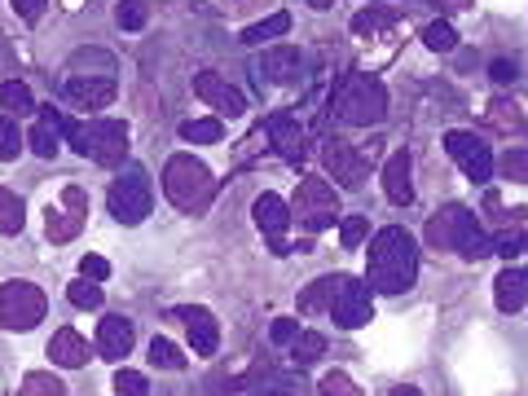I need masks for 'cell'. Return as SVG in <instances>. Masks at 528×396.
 I'll list each match as a JSON object with an SVG mask.
<instances>
[{
	"label": "cell",
	"instance_id": "6da1fadb",
	"mask_svg": "<svg viewBox=\"0 0 528 396\" xmlns=\"http://www.w3.org/2000/svg\"><path fill=\"white\" fill-rule=\"evenodd\" d=\"M418 278V242L405 229H379L370 238V260H366V286L374 295H405Z\"/></svg>",
	"mask_w": 528,
	"mask_h": 396
},
{
	"label": "cell",
	"instance_id": "7a4b0ae2",
	"mask_svg": "<svg viewBox=\"0 0 528 396\" xmlns=\"http://www.w3.org/2000/svg\"><path fill=\"white\" fill-rule=\"evenodd\" d=\"M383 115H388V88L379 84V75L348 71L330 93V119L348 128H374Z\"/></svg>",
	"mask_w": 528,
	"mask_h": 396
},
{
	"label": "cell",
	"instance_id": "3957f363",
	"mask_svg": "<svg viewBox=\"0 0 528 396\" xmlns=\"http://www.w3.org/2000/svg\"><path fill=\"white\" fill-rule=\"evenodd\" d=\"M163 194L172 198L176 212L198 216V212L212 207L216 176H212V168H207L203 159H194V154H172L168 168H163Z\"/></svg>",
	"mask_w": 528,
	"mask_h": 396
},
{
	"label": "cell",
	"instance_id": "277c9868",
	"mask_svg": "<svg viewBox=\"0 0 528 396\" xmlns=\"http://www.w3.org/2000/svg\"><path fill=\"white\" fill-rule=\"evenodd\" d=\"M62 137L75 146V154L102 163V168H119L128 154V124L124 119H62Z\"/></svg>",
	"mask_w": 528,
	"mask_h": 396
},
{
	"label": "cell",
	"instance_id": "5b68a950",
	"mask_svg": "<svg viewBox=\"0 0 528 396\" xmlns=\"http://www.w3.org/2000/svg\"><path fill=\"white\" fill-rule=\"evenodd\" d=\"M427 242H432L436 251H458V256H467V260L489 256V247H493V242L480 234V220L462 203L440 207V212L427 220Z\"/></svg>",
	"mask_w": 528,
	"mask_h": 396
},
{
	"label": "cell",
	"instance_id": "8992f818",
	"mask_svg": "<svg viewBox=\"0 0 528 396\" xmlns=\"http://www.w3.org/2000/svg\"><path fill=\"white\" fill-rule=\"evenodd\" d=\"M106 207H110V216H115L119 225H141V220L150 216V207H154V190H150L146 168L128 163V168L115 176V185H110Z\"/></svg>",
	"mask_w": 528,
	"mask_h": 396
},
{
	"label": "cell",
	"instance_id": "52a82bcc",
	"mask_svg": "<svg viewBox=\"0 0 528 396\" xmlns=\"http://www.w3.org/2000/svg\"><path fill=\"white\" fill-rule=\"evenodd\" d=\"M44 313H49V300H44V291L36 282H5L0 286V326L5 330H31L44 322Z\"/></svg>",
	"mask_w": 528,
	"mask_h": 396
},
{
	"label": "cell",
	"instance_id": "ba28073f",
	"mask_svg": "<svg viewBox=\"0 0 528 396\" xmlns=\"http://www.w3.org/2000/svg\"><path fill=\"white\" fill-rule=\"evenodd\" d=\"M295 212H300V225L308 234H322L339 220V190H330L322 176H304L300 194H295Z\"/></svg>",
	"mask_w": 528,
	"mask_h": 396
},
{
	"label": "cell",
	"instance_id": "9c48e42d",
	"mask_svg": "<svg viewBox=\"0 0 528 396\" xmlns=\"http://www.w3.org/2000/svg\"><path fill=\"white\" fill-rule=\"evenodd\" d=\"M445 150H449V159H454L476 185H489L493 150H489V141H484V137H476V132H467V128H449L445 132Z\"/></svg>",
	"mask_w": 528,
	"mask_h": 396
},
{
	"label": "cell",
	"instance_id": "30bf717a",
	"mask_svg": "<svg viewBox=\"0 0 528 396\" xmlns=\"http://www.w3.org/2000/svg\"><path fill=\"white\" fill-rule=\"evenodd\" d=\"M330 317H335L339 330H361L374 317L370 286L361 278H344V273H339V291H335V300H330Z\"/></svg>",
	"mask_w": 528,
	"mask_h": 396
},
{
	"label": "cell",
	"instance_id": "8fae6325",
	"mask_svg": "<svg viewBox=\"0 0 528 396\" xmlns=\"http://www.w3.org/2000/svg\"><path fill=\"white\" fill-rule=\"evenodd\" d=\"M84 220H88L84 190H80V185H66L62 207H49V212H44V234H49V242H71L84 229Z\"/></svg>",
	"mask_w": 528,
	"mask_h": 396
},
{
	"label": "cell",
	"instance_id": "7c38bea8",
	"mask_svg": "<svg viewBox=\"0 0 528 396\" xmlns=\"http://www.w3.org/2000/svg\"><path fill=\"white\" fill-rule=\"evenodd\" d=\"M119 84L115 75H66L62 80V97L71 102L75 110H106L110 102H115Z\"/></svg>",
	"mask_w": 528,
	"mask_h": 396
},
{
	"label": "cell",
	"instance_id": "4fadbf2b",
	"mask_svg": "<svg viewBox=\"0 0 528 396\" xmlns=\"http://www.w3.org/2000/svg\"><path fill=\"white\" fill-rule=\"evenodd\" d=\"M322 163H326V172L335 176L339 185H348V190H357V185L366 181V154H361L357 146H348L344 137H326L322 141Z\"/></svg>",
	"mask_w": 528,
	"mask_h": 396
},
{
	"label": "cell",
	"instance_id": "5bb4252c",
	"mask_svg": "<svg viewBox=\"0 0 528 396\" xmlns=\"http://www.w3.org/2000/svg\"><path fill=\"white\" fill-rule=\"evenodd\" d=\"M251 216H256L264 242H269L278 256H286V251H291V247H286V229H291V207H286V198L260 194L256 203H251Z\"/></svg>",
	"mask_w": 528,
	"mask_h": 396
},
{
	"label": "cell",
	"instance_id": "9a60e30c",
	"mask_svg": "<svg viewBox=\"0 0 528 396\" xmlns=\"http://www.w3.org/2000/svg\"><path fill=\"white\" fill-rule=\"evenodd\" d=\"M194 93L203 97L207 106H216L220 115H229V119H242V115H247V97H242L234 84L220 80L216 71H198V75H194Z\"/></svg>",
	"mask_w": 528,
	"mask_h": 396
},
{
	"label": "cell",
	"instance_id": "2e32d148",
	"mask_svg": "<svg viewBox=\"0 0 528 396\" xmlns=\"http://www.w3.org/2000/svg\"><path fill=\"white\" fill-rule=\"evenodd\" d=\"M269 141H273V150H278L286 163H304L308 137H304V124L291 115V110H278V115H269Z\"/></svg>",
	"mask_w": 528,
	"mask_h": 396
},
{
	"label": "cell",
	"instance_id": "e0dca14e",
	"mask_svg": "<svg viewBox=\"0 0 528 396\" xmlns=\"http://www.w3.org/2000/svg\"><path fill=\"white\" fill-rule=\"evenodd\" d=\"M176 317L185 322V335H190L194 357H212V352L220 348V326H216V317L207 313V308H198V304H181V308H176Z\"/></svg>",
	"mask_w": 528,
	"mask_h": 396
},
{
	"label": "cell",
	"instance_id": "ac0fdd59",
	"mask_svg": "<svg viewBox=\"0 0 528 396\" xmlns=\"http://www.w3.org/2000/svg\"><path fill=\"white\" fill-rule=\"evenodd\" d=\"M383 194L396 207L414 203V172H410V150H392L388 163H383Z\"/></svg>",
	"mask_w": 528,
	"mask_h": 396
},
{
	"label": "cell",
	"instance_id": "d6986e66",
	"mask_svg": "<svg viewBox=\"0 0 528 396\" xmlns=\"http://www.w3.org/2000/svg\"><path fill=\"white\" fill-rule=\"evenodd\" d=\"M308 71V58L300 49H264V62H260V75L269 84H300Z\"/></svg>",
	"mask_w": 528,
	"mask_h": 396
},
{
	"label": "cell",
	"instance_id": "ffe728a7",
	"mask_svg": "<svg viewBox=\"0 0 528 396\" xmlns=\"http://www.w3.org/2000/svg\"><path fill=\"white\" fill-rule=\"evenodd\" d=\"M132 322L128 317H102V326H97V352H102L106 361H124L128 352H132Z\"/></svg>",
	"mask_w": 528,
	"mask_h": 396
},
{
	"label": "cell",
	"instance_id": "44dd1931",
	"mask_svg": "<svg viewBox=\"0 0 528 396\" xmlns=\"http://www.w3.org/2000/svg\"><path fill=\"white\" fill-rule=\"evenodd\" d=\"M62 115L53 106H40V124L27 132V146L40 154V159H58L62 154Z\"/></svg>",
	"mask_w": 528,
	"mask_h": 396
},
{
	"label": "cell",
	"instance_id": "7402d4cb",
	"mask_svg": "<svg viewBox=\"0 0 528 396\" xmlns=\"http://www.w3.org/2000/svg\"><path fill=\"white\" fill-rule=\"evenodd\" d=\"M49 361H53V366H66V370L88 366V339L80 335V330H71V326L53 330V339H49Z\"/></svg>",
	"mask_w": 528,
	"mask_h": 396
},
{
	"label": "cell",
	"instance_id": "603a6c76",
	"mask_svg": "<svg viewBox=\"0 0 528 396\" xmlns=\"http://www.w3.org/2000/svg\"><path fill=\"white\" fill-rule=\"evenodd\" d=\"M493 300H498L502 313H520V308L528 304V273L524 269L498 273V282H493Z\"/></svg>",
	"mask_w": 528,
	"mask_h": 396
},
{
	"label": "cell",
	"instance_id": "cb8c5ba5",
	"mask_svg": "<svg viewBox=\"0 0 528 396\" xmlns=\"http://www.w3.org/2000/svg\"><path fill=\"white\" fill-rule=\"evenodd\" d=\"M326 357V335H317V330H300L295 335V344H291V361L295 366H317V361Z\"/></svg>",
	"mask_w": 528,
	"mask_h": 396
},
{
	"label": "cell",
	"instance_id": "d4e9b609",
	"mask_svg": "<svg viewBox=\"0 0 528 396\" xmlns=\"http://www.w3.org/2000/svg\"><path fill=\"white\" fill-rule=\"evenodd\" d=\"M291 31V14H269L260 22H251V27H242V44H264V40H278Z\"/></svg>",
	"mask_w": 528,
	"mask_h": 396
},
{
	"label": "cell",
	"instance_id": "484cf974",
	"mask_svg": "<svg viewBox=\"0 0 528 396\" xmlns=\"http://www.w3.org/2000/svg\"><path fill=\"white\" fill-rule=\"evenodd\" d=\"M335 291H339V278L308 282L304 295H300V308H304V313H330V300H335Z\"/></svg>",
	"mask_w": 528,
	"mask_h": 396
},
{
	"label": "cell",
	"instance_id": "4316f807",
	"mask_svg": "<svg viewBox=\"0 0 528 396\" xmlns=\"http://www.w3.org/2000/svg\"><path fill=\"white\" fill-rule=\"evenodd\" d=\"M22 220H27V207H22V198L0 185V234H5V238L22 234Z\"/></svg>",
	"mask_w": 528,
	"mask_h": 396
},
{
	"label": "cell",
	"instance_id": "83f0119b",
	"mask_svg": "<svg viewBox=\"0 0 528 396\" xmlns=\"http://www.w3.org/2000/svg\"><path fill=\"white\" fill-rule=\"evenodd\" d=\"M220 137H225L220 119H185L181 124V141H190V146H216Z\"/></svg>",
	"mask_w": 528,
	"mask_h": 396
},
{
	"label": "cell",
	"instance_id": "f1b7e54d",
	"mask_svg": "<svg viewBox=\"0 0 528 396\" xmlns=\"http://www.w3.org/2000/svg\"><path fill=\"white\" fill-rule=\"evenodd\" d=\"M0 106L14 110V115H31L36 110V97L22 80H0Z\"/></svg>",
	"mask_w": 528,
	"mask_h": 396
},
{
	"label": "cell",
	"instance_id": "f546056e",
	"mask_svg": "<svg viewBox=\"0 0 528 396\" xmlns=\"http://www.w3.org/2000/svg\"><path fill=\"white\" fill-rule=\"evenodd\" d=\"M489 124L502 128V132H520L524 128V106L511 102V97H498V102L489 106Z\"/></svg>",
	"mask_w": 528,
	"mask_h": 396
},
{
	"label": "cell",
	"instance_id": "4dcf8cb0",
	"mask_svg": "<svg viewBox=\"0 0 528 396\" xmlns=\"http://www.w3.org/2000/svg\"><path fill=\"white\" fill-rule=\"evenodd\" d=\"M392 27H396L392 9H361V14L352 18V31H357V36H379V31H392Z\"/></svg>",
	"mask_w": 528,
	"mask_h": 396
},
{
	"label": "cell",
	"instance_id": "1f68e13d",
	"mask_svg": "<svg viewBox=\"0 0 528 396\" xmlns=\"http://www.w3.org/2000/svg\"><path fill=\"white\" fill-rule=\"evenodd\" d=\"M150 366H159V370H185V352L176 348L172 339L154 335L150 339Z\"/></svg>",
	"mask_w": 528,
	"mask_h": 396
},
{
	"label": "cell",
	"instance_id": "d6a6232c",
	"mask_svg": "<svg viewBox=\"0 0 528 396\" xmlns=\"http://www.w3.org/2000/svg\"><path fill=\"white\" fill-rule=\"evenodd\" d=\"M423 44H427L432 53H449V49H458V31H454V22H445V18H440V22H427V27H423Z\"/></svg>",
	"mask_w": 528,
	"mask_h": 396
},
{
	"label": "cell",
	"instance_id": "836d02e7",
	"mask_svg": "<svg viewBox=\"0 0 528 396\" xmlns=\"http://www.w3.org/2000/svg\"><path fill=\"white\" fill-rule=\"evenodd\" d=\"M66 295H71V304L75 308H102V282H93V278H75L71 286H66Z\"/></svg>",
	"mask_w": 528,
	"mask_h": 396
},
{
	"label": "cell",
	"instance_id": "e575fe53",
	"mask_svg": "<svg viewBox=\"0 0 528 396\" xmlns=\"http://www.w3.org/2000/svg\"><path fill=\"white\" fill-rule=\"evenodd\" d=\"M22 132H18V119H9V115H0V163H9V159H18V150H22Z\"/></svg>",
	"mask_w": 528,
	"mask_h": 396
},
{
	"label": "cell",
	"instance_id": "d590c367",
	"mask_svg": "<svg viewBox=\"0 0 528 396\" xmlns=\"http://www.w3.org/2000/svg\"><path fill=\"white\" fill-rule=\"evenodd\" d=\"M115 22L124 31H141V27H146V5H141V0H119V5H115Z\"/></svg>",
	"mask_w": 528,
	"mask_h": 396
},
{
	"label": "cell",
	"instance_id": "8d00e7d4",
	"mask_svg": "<svg viewBox=\"0 0 528 396\" xmlns=\"http://www.w3.org/2000/svg\"><path fill=\"white\" fill-rule=\"evenodd\" d=\"M370 238V220L366 216H348L344 225H339V242L352 251V247H361V242Z\"/></svg>",
	"mask_w": 528,
	"mask_h": 396
},
{
	"label": "cell",
	"instance_id": "74e56055",
	"mask_svg": "<svg viewBox=\"0 0 528 396\" xmlns=\"http://www.w3.org/2000/svg\"><path fill=\"white\" fill-rule=\"evenodd\" d=\"M22 392L27 396H62V379H53V374H27L22 379Z\"/></svg>",
	"mask_w": 528,
	"mask_h": 396
},
{
	"label": "cell",
	"instance_id": "f35d334b",
	"mask_svg": "<svg viewBox=\"0 0 528 396\" xmlns=\"http://www.w3.org/2000/svg\"><path fill=\"white\" fill-rule=\"evenodd\" d=\"M493 168H502L506 176H515V181H528V150L502 154V159H493Z\"/></svg>",
	"mask_w": 528,
	"mask_h": 396
},
{
	"label": "cell",
	"instance_id": "ab89813d",
	"mask_svg": "<svg viewBox=\"0 0 528 396\" xmlns=\"http://www.w3.org/2000/svg\"><path fill=\"white\" fill-rule=\"evenodd\" d=\"M115 392L141 396V392H150V379H146V374H137V370H119V374H115Z\"/></svg>",
	"mask_w": 528,
	"mask_h": 396
},
{
	"label": "cell",
	"instance_id": "60d3db41",
	"mask_svg": "<svg viewBox=\"0 0 528 396\" xmlns=\"http://www.w3.org/2000/svg\"><path fill=\"white\" fill-rule=\"evenodd\" d=\"M9 5H14V14L27 22V27H36L44 18V9H49V0H9Z\"/></svg>",
	"mask_w": 528,
	"mask_h": 396
},
{
	"label": "cell",
	"instance_id": "b9f144b4",
	"mask_svg": "<svg viewBox=\"0 0 528 396\" xmlns=\"http://www.w3.org/2000/svg\"><path fill=\"white\" fill-rule=\"evenodd\" d=\"M300 322H295V317H278V322H273V344H282V348H291L295 344V335H300Z\"/></svg>",
	"mask_w": 528,
	"mask_h": 396
},
{
	"label": "cell",
	"instance_id": "7bdbcfd3",
	"mask_svg": "<svg viewBox=\"0 0 528 396\" xmlns=\"http://www.w3.org/2000/svg\"><path fill=\"white\" fill-rule=\"evenodd\" d=\"M80 278L106 282V278H110V260H102V256H84V260H80Z\"/></svg>",
	"mask_w": 528,
	"mask_h": 396
},
{
	"label": "cell",
	"instance_id": "ee69618b",
	"mask_svg": "<svg viewBox=\"0 0 528 396\" xmlns=\"http://www.w3.org/2000/svg\"><path fill=\"white\" fill-rule=\"evenodd\" d=\"M322 392H344V396H352V392H357V383H352L348 374H326V379H322Z\"/></svg>",
	"mask_w": 528,
	"mask_h": 396
},
{
	"label": "cell",
	"instance_id": "f6af8a7d",
	"mask_svg": "<svg viewBox=\"0 0 528 396\" xmlns=\"http://www.w3.org/2000/svg\"><path fill=\"white\" fill-rule=\"evenodd\" d=\"M493 80H498V84L515 80V62H493Z\"/></svg>",
	"mask_w": 528,
	"mask_h": 396
},
{
	"label": "cell",
	"instance_id": "bcb514c9",
	"mask_svg": "<svg viewBox=\"0 0 528 396\" xmlns=\"http://www.w3.org/2000/svg\"><path fill=\"white\" fill-rule=\"evenodd\" d=\"M304 5H313V9H330L335 0H304Z\"/></svg>",
	"mask_w": 528,
	"mask_h": 396
},
{
	"label": "cell",
	"instance_id": "7dc6e473",
	"mask_svg": "<svg viewBox=\"0 0 528 396\" xmlns=\"http://www.w3.org/2000/svg\"><path fill=\"white\" fill-rule=\"evenodd\" d=\"M520 247H524V251H528V234H524V238H520Z\"/></svg>",
	"mask_w": 528,
	"mask_h": 396
}]
</instances>
